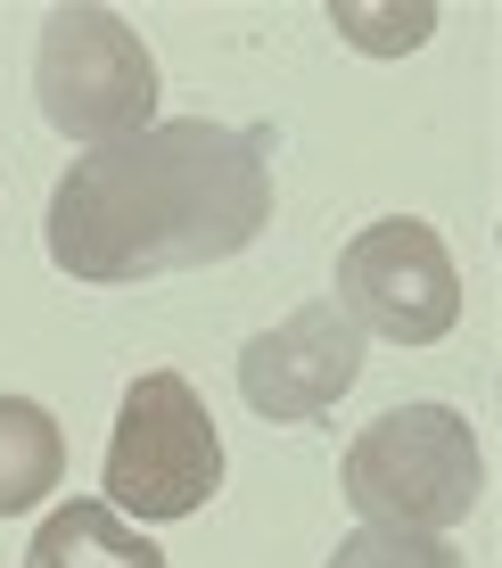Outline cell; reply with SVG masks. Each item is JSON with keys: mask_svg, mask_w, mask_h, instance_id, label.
Returning a JSON list of instances; mask_svg holds the SVG:
<instances>
[{"mask_svg": "<svg viewBox=\"0 0 502 568\" xmlns=\"http://www.w3.org/2000/svg\"><path fill=\"white\" fill-rule=\"evenodd\" d=\"M273 223V165L256 132L206 124H148L132 141L83 149L74 173L50 190V264L74 281H157V272L230 264Z\"/></svg>", "mask_w": 502, "mask_h": 568, "instance_id": "1", "label": "cell"}, {"mask_svg": "<svg viewBox=\"0 0 502 568\" xmlns=\"http://www.w3.org/2000/svg\"><path fill=\"white\" fill-rule=\"evenodd\" d=\"M338 486L362 527L445 536L453 519H470L486 503V454H478V428L453 404H396L346 445Z\"/></svg>", "mask_w": 502, "mask_h": 568, "instance_id": "2", "label": "cell"}, {"mask_svg": "<svg viewBox=\"0 0 502 568\" xmlns=\"http://www.w3.org/2000/svg\"><path fill=\"white\" fill-rule=\"evenodd\" d=\"M107 511H124L132 527L148 519H189L223 495V437L215 413L198 404V387L182 371H141L115 404V437H107Z\"/></svg>", "mask_w": 502, "mask_h": 568, "instance_id": "3", "label": "cell"}, {"mask_svg": "<svg viewBox=\"0 0 502 568\" xmlns=\"http://www.w3.org/2000/svg\"><path fill=\"white\" fill-rule=\"evenodd\" d=\"M33 100L50 132L66 141H132L157 124V58L115 9H50L42 58H33Z\"/></svg>", "mask_w": 502, "mask_h": 568, "instance_id": "4", "label": "cell"}, {"mask_svg": "<svg viewBox=\"0 0 502 568\" xmlns=\"http://www.w3.org/2000/svg\"><path fill=\"white\" fill-rule=\"evenodd\" d=\"M362 338L388 346H437L461 322V272L420 214H379L371 231L338 247V297H330Z\"/></svg>", "mask_w": 502, "mask_h": 568, "instance_id": "5", "label": "cell"}, {"mask_svg": "<svg viewBox=\"0 0 502 568\" xmlns=\"http://www.w3.org/2000/svg\"><path fill=\"white\" fill-rule=\"evenodd\" d=\"M362 329L338 305H297L280 329H256L239 346V396L256 420H321L362 379Z\"/></svg>", "mask_w": 502, "mask_h": 568, "instance_id": "6", "label": "cell"}, {"mask_svg": "<svg viewBox=\"0 0 502 568\" xmlns=\"http://www.w3.org/2000/svg\"><path fill=\"white\" fill-rule=\"evenodd\" d=\"M25 568H165V552H157V544H148L124 511L74 495V503H58V511L33 527Z\"/></svg>", "mask_w": 502, "mask_h": 568, "instance_id": "7", "label": "cell"}, {"mask_svg": "<svg viewBox=\"0 0 502 568\" xmlns=\"http://www.w3.org/2000/svg\"><path fill=\"white\" fill-rule=\"evenodd\" d=\"M66 478V437L33 396H0V519L33 511Z\"/></svg>", "mask_w": 502, "mask_h": 568, "instance_id": "8", "label": "cell"}, {"mask_svg": "<svg viewBox=\"0 0 502 568\" xmlns=\"http://www.w3.org/2000/svg\"><path fill=\"white\" fill-rule=\"evenodd\" d=\"M330 568H470L445 536H420V527H355L330 552Z\"/></svg>", "mask_w": 502, "mask_h": 568, "instance_id": "9", "label": "cell"}, {"mask_svg": "<svg viewBox=\"0 0 502 568\" xmlns=\"http://www.w3.org/2000/svg\"><path fill=\"white\" fill-rule=\"evenodd\" d=\"M330 26H338V42H355L371 58H403V50H420L437 33V9H429V0H412V9H362V0H338Z\"/></svg>", "mask_w": 502, "mask_h": 568, "instance_id": "10", "label": "cell"}]
</instances>
